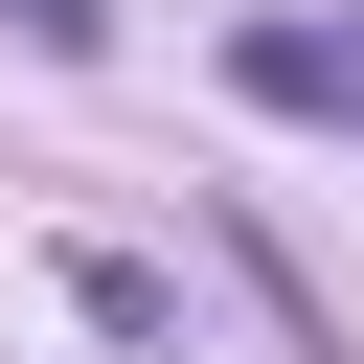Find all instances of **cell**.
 I'll return each mask as SVG.
<instances>
[{"instance_id":"6da1fadb","label":"cell","mask_w":364,"mask_h":364,"mask_svg":"<svg viewBox=\"0 0 364 364\" xmlns=\"http://www.w3.org/2000/svg\"><path fill=\"white\" fill-rule=\"evenodd\" d=\"M228 91H250V114H318V136H364V23H228Z\"/></svg>"},{"instance_id":"7a4b0ae2","label":"cell","mask_w":364,"mask_h":364,"mask_svg":"<svg viewBox=\"0 0 364 364\" xmlns=\"http://www.w3.org/2000/svg\"><path fill=\"white\" fill-rule=\"evenodd\" d=\"M68 318H91V341H159V318H182V296H159V273H136V250H68Z\"/></svg>"},{"instance_id":"3957f363","label":"cell","mask_w":364,"mask_h":364,"mask_svg":"<svg viewBox=\"0 0 364 364\" xmlns=\"http://www.w3.org/2000/svg\"><path fill=\"white\" fill-rule=\"evenodd\" d=\"M0 23H23L46 68H91V46H114V0H0Z\"/></svg>"}]
</instances>
